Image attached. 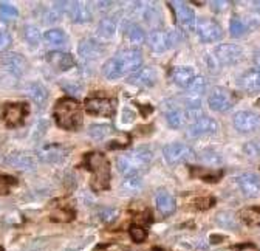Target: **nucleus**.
Wrapping results in <instances>:
<instances>
[{
  "label": "nucleus",
  "instance_id": "obj_12",
  "mask_svg": "<svg viewBox=\"0 0 260 251\" xmlns=\"http://www.w3.org/2000/svg\"><path fill=\"white\" fill-rule=\"evenodd\" d=\"M175 41L177 39L174 33H168V31H162V29H153L149 35V45L155 53H162L169 50Z\"/></svg>",
  "mask_w": 260,
  "mask_h": 251
},
{
  "label": "nucleus",
  "instance_id": "obj_35",
  "mask_svg": "<svg viewBox=\"0 0 260 251\" xmlns=\"http://www.w3.org/2000/svg\"><path fill=\"white\" fill-rule=\"evenodd\" d=\"M240 217L245 221V224L255 227L260 225V209L258 208H249V209H243L240 212Z\"/></svg>",
  "mask_w": 260,
  "mask_h": 251
},
{
  "label": "nucleus",
  "instance_id": "obj_37",
  "mask_svg": "<svg viewBox=\"0 0 260 251\" xmlns=\"http://www.w3.org/2000/svg\"><path fill=\"white\" fill-rule=\"evenodd\" d=\"M206 85H208V82L203 76H195L192 79V82L187 85V90L192 93V95H202V93L206 90Z\"/></svg>",
  "mask_w": 260,
  "mask_h": 251
},
{
  "label": "nucleus",
  "instance_id": "obj_28",
  "mask_svg": "<svg viewBox=\"0 0 260 251\" xmlns=\"http://www.w3.org/2000/svg\"><path fill=\"white\" fill-rule=\"evenodd\" d=\"M166 119H168V124L174 129L183 128L186 122V112L178 107H172L166 112Z\"/></svg>",
  "mask_w": 260,
  "mask_h": 251
},
{
  "label": "nucleus",
  "instance_id": "obj_17",
  "mask_svg": "<svg viewBox=\"0 0 260 251\" xmlns=\"http://www.w3.org/2000/svg\"><path fill=\"white\" fill-rule=\"evenodd\" d=\"M172 5H174L175 13H177V20L184 29H187V31L197 29V17H195V13L186 4L175 2Z\"/></svg>",
  "mask_w": 260,
  "mask_h": 251
},
{
  "label": "nucleus",
  "instance_id": "obj_27",
  "mask_svg": "<svg viewBox=\"0 0 260 251\" xmlns=\"http://www.w3.org/2000/svg\"><path fill=\"white\" fill-rule=\"evenodd\" d=\"M195 78V73L190 67H177L174 72H172V79L175 84L181 85V87H186L192 82V79Z\"/></svg>",
  "mask_w": 260,
  "mask_h": 251
},
{
  "label": "nucleus",
  "instance_id": "obj_33",
  "mask_svg": "<svg viewBox=\"0 0 260 251\" xmlns=\"http://www.w3.org/2000/svg\"><path fill=\"white\" fill-rule=\"evenodd\" d=\"M23 38L29 45H39L41 42V31L35 25H26L23 28Z\"/></svg>",
  "mask_w": 260,
  "mask_h": 251
},
{
  "label": "nucleus",
  "instance_id": "obj_4",
  "mask_svg": "<svg viewBox=\"0 0 260 251\" xmlns=\"http://www.w3.org/2000/svg\"><path fill=\"white\" fill-rule=\"evenodd\" d=\"M87 169L91 172V187L94 191H104L110 186V163L104 153L90 152L85 156Z\"/></svg>",
  "mask_w": 260,
  "mask_h": 251
},
{
  "label": "nucleus",
  "instance_id": "obj_42",
  "mask_svg": "<svg viewBox=\"0 0 260 251\" xmlns=\"http://www.w3.org/2000/svg\"><path fill=\"white\" fill-rule=\"evenodd\" d=\"M130 237L135 242H143L146 239V230L141 227H132L130 228Z\"/></svg>",
  "mask_w": 260,
  "mask_h": 251
},
{
  "label": "nucleus",
  "instance_id": "obj_36",
  "mask_svg": "<svg viewBox=\"0 0 260 251\" xmlns=\"http://www.w3.org/2000/svg\"><path fill=\"white\" fill-rule=\"evenodd\" d=\"M44 39L51 44V45H63L67 38H65V33L62 29H48L44 35Z\"/></svg>",
  "mask_w": 260,
  "mask_h": 251
},
{
  "label": "nucleus",
  "instance_id": "obj_26",
  "mask_svg": "<svg viewBox=\"0 0 260 251\" xmlns=\"http://www.w3.org/2000/svg\"><path fill=\"white\" fill-rule=\"evenodd\" d=\"M4 64L16 75H22L26 70V60L20 54H16V53H10L8 56H5Z\"/></svg>",
  "mask_w": 260,
  "mask_h": 251
},
{
  "label": "nucleus",
  "instance_id": "obj_49",
  "mask_svg": "<svg viewBox=\"0 0 260 251\" xmlns=\"http://www.w3.org/2000/svg\"><path fill=\"white\" fill-rule=\"evenodd\" d=\"M0 251H5V249H4V248H2V246H0Z\"/></svg>",
  "mask_w": 260,
  "mask_h": 251
},
{
  "label": "nucleus",
  "instance_id": "obj_24",
  "mask_svg": "<svg viewBox=\"0 0 260 251\" xmlns=\"http://www.w3.org/2000/svg\"><path fill=\"white\" fill-rule=\"evenodd\" d=\"M240 85L249 93L260 91V70H249L240 78Z\"/></svg>",
  "mask_w": 260,
  "mask_h": 251
},
{
  "label": "nucleus",
  "instance_id": "obj_3",
  "mask_svg": "<svg viewBox=\"0 0 260 251\" xmlns=\"http://www.w3.org/2000/svg\"><path fill=\"white\" fill-rule=\"evenodd\" d=\"M152 162V152L147 147H138L132 152H127L118 156L116 168L125 177H134L146 171Z\"/></svg>",
  "mask_w": 260,
  "mask_h": 251
},
{
  "label": "nucleus",
  "instance_id": "obj_25",
  "mask_svg": "<svg viewBox=\"0 0 260 251\" xmlns=\"http://www.w3.org/2000/svg\"><path fill=\"white\" fill-rule=\"evenodd\" d=\"M143 191V180L138 175L127 177L121 183V193L124 196H137Z\"/></svg>",
  "mask_w": 260,
  "mask_h": 251
},
{
  "label": "nucleus",
  "instance_id": "obj_11",
  "mask_svg": "<svg viewBox=\"0 0 260 251\" xmlns=\"http://www.w3.org/2000/svg\"><path fill=\"white\" fill-rule=\"evenodd\" d=\"M38 155H31V153H23V152H16V153H10L5 163L10 168L14 169H20V171H31L35 169L38 165Z\"/></svg>",
  "mask_w": 260,
  "mask_h": 251
},
{
  "label": "nucleus",
  "instance_id": "obj_47",
  "mask_svg": "<svg viewBox=\"0 0 260 251\" xmlns=\"http://www.w3.org/2000/svg\"><path fill=\"white\" fill-rule=\"evenodd\" d=\"M255 64L260 67V54H257V56H255Z\"/></svg>",
  "mask_w": 260,
  "mask_h": 251
},
{
  "label": "nucleus",
  "instance_id": "obj_5",
  "mask_svg": "<svg viewBox=\"0 0 260 251\" xmlns=\"http://www.w3.org/2000/svg\"><path fill=\"white\" fill-rule=\"evenodd\" d=\"M162 155H165V159L169 165H178L190 160L193 156V150L184 143H171L165 146Z\"/></svg>",
  "mask_w": 260,
  "mask_h": 251
},
{
  "label": "nucleus",
  "instance_id": "obj_44",
  "mask_svg": "<svg viewBox=\"0 0 260 251\" xmlns=\"http://www.w3.org/2000/svg\"><path fill=\"white\" fill-rule=\"evenodd\" d=\"M11 44V36L7 33V31H0V50L7 48Z\"/></svg>",
  "mask_w": 260,
  "mask_h": 251
},
{
  "label": "nucleus",
  "instance_id": "obj_19",
  "mask_svg": "<svg viewBox=\"0 0 260 251\" xmlns=\"http://www.w3.org/2000/svg\"><path fill=\"white\" fill-rule=\"evenodd\" d=\"M67 14L72 17L73 22H88L91 19V11L88 5L82 2H69L67 7Z\"/></svg>",
  "mask_w": 260,
  "mask_h": 251
},
{
  "label": "nucleus",
  "instance_id": "obj_38",
  "mask_svg": "<svg viewBox=\"0 0 260 251\" xmlns=\"http://www.w3.org/2000/svg\"><path fill=\"white\" fill-rule=\"evenodd\" d=\"M19 13L16 10V7L10 5V4H0V19L4 22H10V20H14L17 19Z\"/></svg>",
  "mask_w": 260,
  "mask_h": 251
},
{
  "label": "nucleus",
  "instance_id": "obj_6",
  "mask_svg": "<svg viewBox=\"0 0 260 251\" xmlns=\"http://www.w3.org/2000/svg\"><path fill=\"white\" fill-rule=\"evenodd\" d=\"M215 54V59L218 64L221 66H231V64H236L239 62L243 56V50L236 45V44H223V45H218L214 51Z\"/></svg>",
  "mask_w": 260,
  "mask_h": 251
},
{
  "label": "nucleus",
  "instance_id": "obj_2",
  "mask_svg": "<svg viewBox=\"0 0 260 251\" xmlns=\"http://www.w3.org/2000/svg\"><path fill=\"white\" fill-rule=\"evenodd\" d=\"M53 116L57 122L59 128L75 131L82 124V112L81 106L73 98H62L56 103Z\"/></svg>",
  "mask_w": 260,
  "mask_h": 251
},
{
  "label": "nucleus",
  "instance_id": "obj_45",
  "mask_svg": "<svg viewBox=\"0 0 260 251\" xmlns=\"http://www.w3.org/2000/svg\"><path fill=\"white\" fill-rule=\"evenodd\" d=\"M228 5H230V2H214L212 4V8L214 10H226Z\"/></svg>",
  "mask_w": 260,
  "mask_h": 251
},
{
  "label": "nucleus",
  "instance_id": "obj_9",
  "mask_svg": "<svg viewBox=\"0 0 260 251\" xmlns=\"http://www.w3.org/2000/svg\"><path fill=\"white\" fill-rule=\"evenodd\" d=\"M197 33L203 42H215L223 38L221 26L212 19H202L197 23Z\"/></svg>",
  "mask_w": 260,
  "mask_h": 251
},
{
  "label": "nucleus",
  "instance_id": "obj_40",
  "mask_svg": "<svg viewBox=\"0 0 260 251\" xmlns=\"http://www.w3.org/2000/svg\"><path fill=\"white\" fill-rule=\"evenodd\" d=\"M100 218H103V221H106V222H112V221H115L116 218V214H118V211L116 209H112V208H103V209H100Z\"/></svg>",
  "mask_w": 260,
  "mask_h": 251
},
{
  "label": "nucleus",
  "instance_id": "obj_30",
  "mask_svg": "<svg viewBox=\"0 0 260 251\" xmlns=\"http://www.w3.org/2000/svg\"><path fill=\"white\" fill-rule=\"evenodd\" d=\"M251 28V23L248 19H242V17H234L231 20V25H230V33L233 38H239V36H243L246 31Z\"/></svg>",
  "mask_w": 260,
  "mask_h": 251
},
{
  "label": "nucleus",
  "instance_id": "obj_39",
  "mask_svg": "<svg viewBox=\"0 0 260 251\" xmlns=\"http://www.w3.org/2000/svg\"><path fill=\"white\" fill-rule=\"evenodd\" d=\"M16 184V178L10 175H2L0 174V196H7L10 194L11 187Z\"/></svg>",
  "mask_w": 260,
  "mask_h": 251
},
{
  "label": "nucleus",
  "instance_id": "obj_15",
  "mask_svg": "<svg viewBox=\"0 0 260 251\" xmlns=\"http://www.w3.org/2000/svg\"><path fill=\"white\" fill-rule=\"evenodd\" d=\"M217 129H218V124H217L215 119H212L209 116H203V118L189 124L187 134L190 137H203V135L215 134Z\"/></svg>",
  "mask_w": 260,
  "mask_h": 251
},
{
  "label": "nucleus",
  "instance_id": "obj_21",
  "mask_svg": "<svg viewBox=\"0 0 260 251\" xmlns=\"http://www.w3.org/2000/svg\"><path fill=\"white\" fill-rule=\"evenodd\" d=\"M155 205L156 209L165 215H171L175 211V199L168 191L161 190L155 194Z\"/></svg>",
  "mask_w": 260,
  "mask_h": 251
},
{
  "label": "nucleus",
  "instance_id": "obj_41",
  "mask_svg": "<svg viewBox=\"0 0 260 251\" xmlns=\"http://www.w3.org/2000/svg\"><path fill=\"white\" fill-rule=\"evenodd\" d=\"M243 149L248 156H258L260 155V141H251Z\"/></svg>",
  "mask_w": 260,
  "mask_h": 251
},
{
  "label": "nucleus",
  "instance_id": "obj_48",
  "mask_svg": "<svg viewBox=\"0 0 260 251\" xmlns=\"http://www.w3.org/2000/svg\"><path fill=\"white\" fill-rule=\"evenodd\" d=\"M254 5H255V8H260V2H254Z\"/></svg>",
  "mask_w": 260,
  "mask_h": 251
},
{
  "label": "nucleus",
  "instance_id": "obj_46",
  "mask_svg": "<svg viewBox=\"0 0 260 251\" xmlns=\"http://www.w3.org/2000/svg\"><path fill=\"white\" fill-rule=\"evenodd\" d=\"M239 251H260V249L254 245H243V246H240Z\"/></svg>",
  "mask_w": 260,
  "mask_h": 251
},
{
  "label": "nucleus",
  "instance_id": "obj_13",
  "mask_svg": "<svg viewBox=\"0 0 260 251\" xmlns=\"http://www.w3.org/2000/svg\"><path fill=\"white\" fill-rule=\"evenodd\" d=\"M28 113V106L23 103H14V104H7L4 107V121L14 128L23 122L25 116Z\"/></svg>",
  "mask_w": 260,
  "mask_h": 251
},
{
  "label": "nucleus",
  "instance_id": "obj_16",
  "mask_svg": "<svg viewBox=\"0 0 260 251\" xmlns=\"http://www.w3.org/2000/svg\"><path fill=\"white\" fill-rule=\"evenodd\" d=\"M85 110L93 115L112 116L115 113V104L107 98H90L85 101Z\"/></svg>",
  "mask_w": 260,
  "mask_h": 251
},
{
  "label": "nucleus",
  "instance_id": "obj_29",
  "mask_svg": "<svg viewBox=\"0 0 260 251\" xmlns=\"http://www.w3.org/2000/svg\"><path fill=\"white\" fill-rule=\"evenodd\" d=\"M115 29H116L115 20L110 19V17H106V19H103L100 22V25H98V36H100L101 39H104V41H107V39L113 38Z\"/></svg>",
  "mask_w": 260,
  "mask_h": 251
},
{
  "label": "nucleus",
  "instance_id": "obj_31",
  "mask_svg": "<svg viewBox=\"0 0 260 251\" xmlns=\"http://www.w3.org/2000/svg\"><path fill=\"white\" fill-rule=\"evenodd\" d=\"M125 35H127V39L132 42L134 45H141V44L146 42V33H144V31L138 25H135V23L127 26Z\"/></svg>",
  "mask_w": 260,
  "mask_h": 251
},
{
  "label": "nucleus",
  "instance_id": "obj_8",
  "mask_svg": "<svg viewBox=\"0 0 260 251\" xmlns=\"http://www.w3.org/2000/svg\"><path fill=\"white\" fill-rule=\"evenodd\" d=\"M234 125L242 134L255 132L257 129H260V115L254 112H248V110L237 112L234 116Z\"/></svg>",
  "mask_w": 260,
  "mask_h": 251
},
{
  "label": "nucleus",
  "instance_id": "obj_18",
  "mask_svg": "<svg viewBox=\"0 0 260 251\" xmlns=\"http://www.w3.org/2000/svg\"><path fill=\"white\" fill-rule=\"evenodd\" d=\"M47 60L50 62V66H53L56 70L60 72H67L72 67H75V59L70 53H65V51H50L47 54Z\"/></svg>",
  "mask_w": 260,
  "mask_h": 251
},
{
  "label": "nucleus",
  "instance_id": "obj_22",
  "mask_svg": "<svg viewBox=\"0 0 260 251\" xmlns=\"http://www.w3.org/2000/svg\"><path fill=\"white\" fill-rule=\"evenodd\" d=\"M103 53H104V47H101L100 44L91 41V39L82 41L79 44V54L84 59H88V60L90 59H98Z\"/></svg>",
  "mask_w": 260,
  "mask_h": 251
},
{
  "label": "nucleus",
  "instance_id": "obj_32",
  "mask_svg": "<svg viewBox=\"0 0 260 251\" xmlns=\"http://www.w3.org/2000/svg\"><path fill=\"white\" fill-rule=\"evenodd\" d=\"M217 224L223 228H228V230H237L239 228V224L236 221V215L233 212H220L217 215Z\"/></svg>",
  "mask_w": 260,
  "mask_h": 251
},
{
  "label": "nucleus",
  "instance_id": "obj_20",
  "mask_svg": "<svg viewBox=\"0 0 260 251\" xmlns=\"http://www.w3.org/2000/svg\"><path fill=\"white\" fill-rule=\"evenodd\" d=\"M158 79L156 70L153 67H146L143 70H138L132 78H130V82L140 85V87H152Z\"/></svg>",
  "mask_w": 260,
  "mask_h": 251
},
{
  "label": "nucleus",
  "instance_id": "obj_1",
  "mask_svg": "<svg viewBox=\"0 0 260 251\" xmlns=\"http://www.w3.org/2000/svg\"><path fill=\"white\" fill-rule=\"evenodd\" d=\"M143 64V56L138 50L127 48L119 51L116 56L109 59L104 67L103 73L107 79H118L124 75L137 72Z\"/></svg>",
  "mask_w": 260,
  "mask_h": 251
},
{
  "label": "nucleus",
  "instance_id": "obj_43",
  "mask_svg": "<svg viewBox=\"0 0 260 251\" xmlns=\"http://www.w3.org/2000/svg\"><path fill=\"white\" fill-rule=\"evenodd\" d=\"M203 160L208 165H218L221 162V159H220V156L215 152H203Z\"/></svg>",
  "mask_w": 260,
  "mask_h": 251
},
{
  "label": "nucleus",
  "instance_id": "obj_7",
  "mask_svg": "<svg viewBox=\"0 0 260 251\" xmlns=\"http://www.w3.org/2000/svg\"><path fill=\"white\" fill-rule=\"evenodd\" d=\"M208 103H209V107L212 110H215V112H226V110H230L234 106L233 95L223 87L212 88Z\"/></svg>",
  "mask_w": 260,
  "mask_h": 251
},
{
  "label": "nucleus",
  "instance_id": "obj_23",
  "mask_svg": "<svg viewBox=\"0 0 260 251\" xmlns=\"http://www.w3.org/2000/svg\"><path fill=\"white\" fill-rule=\"evenodd\" d=\"M26 95L35 101L39 107H44L48 100V91L41 82H32L26 87Z\"/></svg>",
  "mask_w": 260,
  "mask_h": 251
},
{
  "label": "nucleus",
  "instance_id": "obj_34",
  "mask_svg": "<svg viewBox=\"0 0 260 251\" xmlns=\"http://www.w3.org/2000/svg\"><path fill=\"white\" fill-rule=\"evenodd\" d=\"M112 128L107 124H93L90 125L88 134L93 140H104L109 134H110Z\"/></svg>",
  "mask_w": 260,
  "mask_h": 251
},
{
  "label": "nucleus",
  "instance_id": "obj_14",
  "mask_svg": "<svg viewBox=\"0 0 260 251\" xmlns=\"http://www.w3.org/2000/svg\"><path fill=\"white\" fill-rule=\"evenodd\" d=\"M69 149L62 144H47L39 149L38 159L45 163H59L67 156Z\"/></svg>",
  "mask_w": 260,
  "mask_h": 251
},
{
  "label": "nucleus",
  "instance_id": "obj_10",
  "mask_svg": "<svg viewBox=\"0 0 260 251\" xmlns=\"http://www.w3.org/2000/svg\"><path fill=\"white\" fill-rule=\"evenodd\" d=\"M237 184L245 197L255 199L260 196V177L252 172H245L237 177Z\"/></svg>",
  "mask_w": 260,
  "mask_h": 251
}]
</instances>
